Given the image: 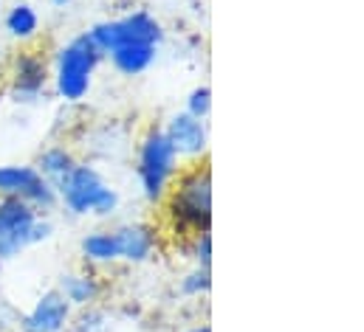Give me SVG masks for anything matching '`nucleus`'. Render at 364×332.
<instances>
[{
  "instance_id": "f257e3e1",
  "label": "nucleus",
  "mask_w": 364,
  "mask_h": 332,
  "mask_svg": "<svg viewBox=\"0 0 364 332\" xmlns=\"http://www.w3.org/2000/svg\"><path fill=\"white\" fill-rule=\"evenodd\" d=\"M46 231H48L46 226L40 228L34 223V211L20 197L0 203V256L17 253L26 243L37 240L40 234L46 237Z\"/></svg>"
},
{
  "instance_id": "f03ea898",
  "label": "nucleus",
  "mask_w": 364,
  "mask_h": 332,
  "mask_svg": "<svg viewBox=\"0 0 364 332\" xmlns=\"http://www.w3.org/2000/svg\"><path fill=\"white\" fill-rule=\"evenodd\" d=\"M96 45L91 37H80L63 51L60 60V90L65 99H82L88 90V77L96 65Z\"/></svg>"
},
{
  "instance_id": "7ed1b4c3",
  "label": "nucleus",
  "mask_w": 364,
  "mask_h": 332,
  "mask_svg": "<svg viewBox=\"0 0 364 332\" xmlns=\"http://www.w3.org/2000/svg\"><path fill=\"white\" fill-rule=\"evenodd\" d=\"M159 37H161L159 23L139 11V14L127 17V20L105 23V26L93 28L91 43L102 51H116L119 45H130V43H150L153 45Z\"/></svg>"
},
{
  "instance_id": "20e7f679",
  "label": "nucleus",
  "mask_w": 364,
  "mask_h": 332,
  "mask_svg": "<svg viewBox=\"0 0 364 332\" xmlns=\"http://www.w3.org/2000/svg\"><path fill=\"white\" fill-rule=\"evenodd\" d=\"M176 217L186 226H206L209 223V169H195L178 183L176 192Z\"/></svg>"
},
{
  "instance_id": "39448f33",
  "label": "nucleus",
  "mask_w": 364,
  "mask_h": 332,
  "mask_svg": "<svg viewBox=\"0 0 364 332\" xmlns=\"http://www.w3.org/2000/svg\"><path fill=\"white\" fill-rule=\"evenodd\" d=\"M63 192H65V200L74 211H88V209L110 211L116 206V197L110 194V189L102 186V180L91 169H71Z\"/></svg>"
},
{
  "instance_id": "423d86ee",
  "label": "nucleus",
  "mask_w": 364,
  "mask_h": 332,
  "mask_svg": "<svg viewBox=\"0 0 364 332\" xmlns=\"http://www.w3.org/2000/svg\"><path fill=\"white\" fill-rule=\"evenodd\" d=\"M173 164H176V150L170 138L161 133H153L141 153V177H144V189L150 197H159L164 192L167 177L173 175Z\"/></svg>"
},
{
  "instance_id": "0eeeda50",
  "label": "nucleus",
  "mask_w": 364,
  "mask_h": 332,
  "mask_svg": "<svg viewBox=\"0 0 364 332\" xmlns=\"http://www.w3.org/2000/svg\"><path fill=\"white\" fill-rule=\"evenodd\" d=\"M0 192L31 197V200H48V186L28 166H3L0 169Z\"/></svg>"
},
{
  "instance_id": "6e6552de",
  "label": "nucleus",
  "mask_w": 364,
  "mask_h": 332,
  "mask_svg": "<svg viewBox=\"0 0 364 332\" xmlns=\"http://www.w3.org/2000/svg\"><path fill=\"white\" fill-rule=\"evenodd\" d=\"M170 144L176 153H200L206 144V133L200 127V121H195V116H178L170 124Z\"/></svg>"
},
{
  "instance_id": "1a4fd4ad",
  "label": "nucleus",
  "mask_w": 364,
  "mask_h": 332,
  "mask_svg": "<svg viewBox=\"0 0 364 332\" xmlns=\"http://www.w3.org/2000/svg\"><path fill=\"white\" fill-rule=\"evenodd\" d=\"M65 316H68V304H65V299L57 296V293H48V296L37 304V310L31 313L28 324H31V330L34 332H57L60 327H63Z\"/></svg>"
},
{
  "instance_id": "9d476101",
  "label": "nucleus",
  "mask_w": 364,
  "mask_h": 332,
  "mask_svg": "<svg viewBox=\"0 0 364 332\" xmlns=\"http://www.w3.org/2000/svg\"><path fill=\"white\" fill-rule=\"evenodd\" d=\"M113 54V62L119 65V71L124 74H139L150 65L153 60V45L150 43H130V45H119Z\"/></svg>"
},
{
  "instance_id": "9b49d317",
  "label": "nucleus",
  "mask_w": 364,
  "mask_h": 332,
  "mask_svg": "<svg viewBox=\"0 0 364 332\" xmlns=\"http://www.w3.org/2000/svg\"><path fill=\"white\" fill-rule=\"evenodd\" d=\"M116 245H119V256L144 259L153 248V237L147 228H124L116 234Z\"/></svg>"
},
{
  "instance_id": "f8f14e48",
  "label": "nucleus",
  "mask_w": 364,
  "mask_h": 332,
  "mask_svg": "<svg viewBox=\"0 0 364 332\" xmlns=\"http://www.w3.org/2000/svg\"><path fill=\"white\" fill-rule=\"evenodd\" d=\"M43 79H46V68H43V62L34 60V57H23V60H20V68H17L20 90L34 93V90L43 84Z\"/></svg>"
},
{
  "instance_id": "ddd939ff",
  "label": "nucleus",
  "mask_w": 364,
  "mask_h": 332,
  "mask_svg": "<svg viewBox=\"0 0 364 332\" xmlns=\"http://www.w3.org/2000/svg\"><path fill=\"white\" fill-rule=\"evenodd\" d=\"M37 28V14L28 9V6H17L11 14H9V31L17 34V37H28L34 34Z\"/></svg>"
},
{
  "instance_id": "4468645a",
  "label": "nucleus",
  "mask_w": 364,
  "mask_h": 332,
  "mask_svg": "<svg viewBox=\"0 0 364 332\" xmlns=\"http://www.w3.org/2000/svg\"><path fill=\"white\" fill-rule=\"evenodd\" d=\"M85 253L93 256V259H113V256H119L116 234H96L91 240H85Z\"/></svg>"
},
{
  "instance_id": "2eb2a0df",
  "label": "nucleus",
  "mask_w": 364,
  "mask_h": 332,
  "mask_svg": "<svg viewBox=\"0 0 364 332\" xmlns=\"http://www.w3.org/2000/svg\"><path fill=\"white\" fill-rule=\"evenodd\" d=\"M43 169L46 172H54V175H68L74 166H71V158L63 150H54V153L43 155Z\"/></svg>"
},
{
  "instance_id": "dca6fc26",
  "label": "nucleus",
  "mask_w": 364,
  "mask_h": 332,
  "mask_svg": "<svg viewBox=\"0 0 364 332\" xmlns=\"http://www.w3.org/2000/svg\"><path fill=\"white\" fill-rule=\"evenodd\" d=\"M189 116H203L206 110H209V90L206 87H200V90H195L192 93V101H189Z\"/></svg>"
},
{
  "instance_id": "f3484780",
  "label": "nucleus",
  "mask_w": 364,
  "mask_h": 332,
  "mask_svg": "<svg viewBox=\"0 0 364 332\" xmlns=\"http://www.w3.org/2000/svg\"><path fill=\"white\" fill-rule=\"evenodd\" d=\"M93 293V287L88 284V279L82 282V284H77V282H68V296L74 299V301H88V296Z\"/></svg>"
},
{
  "instance_id": "a211bd4d",
  "label": "nucleus",
  "mask_w": 364,
  "mask_h": 332,
  "mask_svg": "<svg viewBox=\"0 0 364 332\" xmlns=\"http://www.w3.org/2000/svg\"><path fill=\"white\" fill-rule=\"evenodd\" d=\"M195 332H209V330H195Z\"/></svg>"
}]
</instances>
